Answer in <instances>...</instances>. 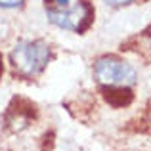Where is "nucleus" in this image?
<instances>
[{
  "mask_svg": "<svg viewBox=\"0 0 151 151\" xmlns=\"http://www.w3.org/2000/svg\"><path fill=\"white\" fill-rule=\"evenodd\" d=\"M50 61V46L44 40H23L14 46L10 63L15 75L23 78H33L44 71Z\"/></svg>",
  "mask_w": 151,
  "mask_h": 151,
  "instance_id": "f257e3e1",
  "label": "nucleus"
},
{
  "mask_svg": "<svg viewBox=\"0 0 151 151\" xmlns=\"http://www.w3.org/2000/svg\"><path fill=\"white\" fill-rule=\"evenodd\" d=\"M94 14L96 10L88 0H78L73 8H65V10H54L46 6L48 21L59 29L73 33H84L86 29H90V25L94 23Z\"/></svg>",
  "mask_w": 151,
  "mask_h": 151,
  "instance_id": "f03ea898",
  "label": "nucleus"
},
{
  "mask_svg": "<svg viewBox=\"0 0 151 151\" xmlns=\"http://www.w3.org/2000/svg\"><path fill=\"white\" fill-rule=\"evenodd\" d=\"M94 77L101 86H132L136 82V69L117 55H103L94 65Z\"/></svg>",
  "mask_w": 151,
  "mask_h": 151,
  "instance_id": "7ed1b4c3",
  "label": "nucleus"
},
{
  "mask_svg": "<svg viewBox=\"0 0 151 151\" xmlns=\"http://www.w3.org/2000/svg\"><path fill=\"white\" fill-rule=\"evenodd\" d=\"M37 113V107L33 103L25 101V100H19L15 98L14 101L8 105V111H6V126L10 130H23L29 126L31 119L35 117Z\"/></svg>",
  "mask_w": 151,
  "mask_h": 151,
  "instance_id": "20e7f679",
  "label": "nucleus"
},
{
  "mask_svg": "<svg viewBox=\"0 0 151 151\" xmlns=\"http://www.w3.org/2000/svg\"><path fill=\"white\" fill-rule=\"evenodd\" d=\"M103 100L115 109H122L128 107L134 101V94L128 86H101Z\"/></svg>",
  "mask_w": 151,
  "mask_h": 151,
  "instance_id": "39448f33",
  "label": "nucleus"
},
{
  "mask_svg": "<svg viewBox=\"0 0 151 151\" xmlns=\"http://www.w3.org/2000/svg\"><path fill=\"white\" fill-rule=\"evenodd\" d=\"M25 6V0H0V8L4 10H17Z\"/></svg>",
  "mask_w": 151,
  "mask_h": 151,
  "instance_id": "423d86ee",
  "label": "nucleus"
},
{
  "mask_svg": "<svg viewBox=\"0 0 151 151\" xmlns=\"http://www.w3.org/2000/svg\"><path fill=\"white\" fill-rule=\"evenodd\" d=\"M103 2L111 8H122V6H130L134 2H144V0H103Z\"/></svg>",
  "mask_w": 151,
  "mask_h": 151,
  "instance_id": "0eeeda50",
  "label": "nucleus"
},
{
  "mask_svg": "<svg viewBox=\"0 0 151 151\" xmlns=\"http://www.w3.org/2000/svg\"><path fill=\"white\" fill-rule=\"evenodd\" d=\"M52 4H54V6H48V4H46V6L54 8V10H65V8H69V0H52Z\"/></svg>",
  "mask_w": 151,
  "mask_h": 151,
  "instance_id": "6e6552de",
  "label": "nucleus"
},
{
  "mask_svg": "<svg viewBox=\"0 0 151 151\" xmlns=\"http://www.w3.org/2000/svg\"><path fill=\"white\" fill-rule=\"evenodd\" d=\"M0 77H2V54H0Z\"/></svg>",
  "mask_w": 151,
  "mask_h": 151,
  "instance_id": "1a4fd4ad",
  "label": "nucleus"
},
{
  "mask_svg": "<svg viewBox=\"0 0 151 151\" xmlns=\"http://www.w3.org/2000/svg\"><path fill=\"white\" fill-rule=\"evenodd\" d=\"M149 44H151V33H149Z\"/></svg>",
  "mask_w": 151,
  "mask_h": 151,
  "instance_id": "9d476101",
  "label": "nucleus"
}]
</instances>
